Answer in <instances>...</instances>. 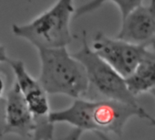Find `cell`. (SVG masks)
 <instances>
[{
    "mask_svg": "<svg viewBox=\"0 0 155 140\" xmlns=\"http://www.w3.org/2000/svg\"><path fill=\"white\" fill-rule=\"evenodd\" d=\"M82 133H83V131H81L80 129L73 128L67 135L63 136L61 139H58V140H81Z\"/></svg>",
    "mask_w": 155,
    "mask_h": 140,
    "instance_id": "cell-12",
    "label": "cell"
},
{
    "mask_svg": "<svg viewBox=\"0 0 155 140\" xmlns=\"http://www.w3.org/2000/svg\"><path fill=\"white\" fill-rule=\"evenodd\" d=\"M148 46H150V47H151L152 49L155 50V34H154V36L152 37V39H151V40L150 41V43H149Z\"/></svg>",
    "mask_w": 155,
    "mask_h": 140,
    "instance_id": "cell-17",
    "label": "cell"
},
{
    "mask_svg": "<svg viewBox=\"0 0 155 140\" xmlns=\"http://www.w3.org/2000/svg\"><path fill=\"white\" fill-rule=\"evenodd\" d=\"M152 96H153V98L155 99V90H153V91H151L150 93ZM144 119H146V120H148L149 122H150V124L151 125H155V118H153L151 115H150L148 113L146 114V115H145V117H144Z\"/></svg>",
    "mask_w": 155,
    "mask_h": 140,
    "instance_id": "cell-14",
    "label": "cell"
},
{
    "mask_svg": "<svg viewBox=\"0 0 155 140\" xmlns=\"http://www.w3.org/2000/svg\"><path fill=\"white\" fill-rule=\"evenodd\" d=\"M91 48L123 78L133 73L147 50L145 46L110 38L101 31L95 35Z\"/></svg>",
    "mask_w": 155,
    "mask_h": 140,
    "instance_id": "cell-6",
    "label": "cell"
},
{
    "mask_svg": "<svg viewBox=\"0 0 155 140\" xmlns=\"http://www.w3.org/2000/svg\"><path fill=\"white\" fill-rule=\"evenodd\" d=\"M8 64L13 70L16 83L34 119L35 129L31 140H54L55 124L50 120L52 111L50 110L48 94L38 80L28 73L22 60L10 59Z\"/></svg>",
    "mask_w": 155,
    "mask_h": 140,
    "instance_id": "cell-5",
    "label": "cell"
},
{
    "mask_svg": "<svg viewBox=\"0 0 155 140\" xmlns=\"http://www.w3.org/2000/svg\"><path fill=\"white\" fill-rule=\"evenodd\" d=\"M95 135H97V137L100 140H112L110 137L108 136V135L106 134H102V133H95Z\"/></svg>",
    "mask_w": 155,
    "mask_h": 140,
    "instance_id": "cell-16",
    "label": "cell"
},
{
    "mask_svg": "<svg viewBox=\"0 0 155 140\" xmlns=\"http://www.w3.org/2000/svg\"><path fill=\"white\" fill-rule=\"evenodd\" d=\"M125 81L135 97L155 90V52L147 50L133 73Z\"/></svg>",
    "mask_w": 155,
    "mask_h": 140,
    "instance_id": "cell-9",
    "label": "cell"
},
{
    "mask_svg": "<svg viewBox=\"0 0 155 140\" xmlns=\"http://www.w3.org/2000/svg\"><path fill=\"white\" fill-rule=\"evenodd\" d=\"M9 60H10V58L8 55L6 47L3 44L0 43V63H2V62H8V63Z\"/></svg>",
    "mask_w": 155,
    "mask_h": 140,
    "instance_id": "cell-13",
    "label": "cell"
},
{
    "mask_svg": "<svg viewBox=\"0 0 155 140\" xmlns=\"http://www.w3.org/2000/svg\"><path fill=\"white\" fill-rule=\"evenodd\" d=\"M35 129L33 116L17 83L6 97L4 135L13 134L22 138L31 137Z\"/></svg>",
    "mask_w": 155,
    "mask_h": 140,
    "instance_id": "cell-8",
    "label": "cell"
},
{
    "mask_svg": "<svg viewBox=\"0 0 155 140\" xmlns=\"http://www.w3.org/2000/svg\"><path fill=\"white\" fill-rule=\"evenodd\" d=\"M153 126H155V125H153Z\"/></svg>",
    "mask_w": 155,
    "mask_h": 140,
    "instance_id": "cell-18",
    "label": "cell"
},
{
    "mask_svg": "<svg viewBox=\"0 0 155 140\" xmlns=\"http://www.w3.org/2000/svg\"><path fill=\"white\" fill-rule=\"evenodd\" d=\"M155 34V0L140 5L121 19L120 29L115 38L136 45L148 47Z\"/></svg>",
    "mask_w": 155,
    "mask_h": 140,
    "instance_id": "cell-7",
    "label": "cell"
},
{
    "mask_svg": "<svg viewBox=\"0 0 155 140\" xmlns=\"http://www.w3.org/2000/svg\"><path fill=\"white\" fill-rule=\"evenodd\" d=\"M4 92H5V81L4 78L0 75V99L2 98Z\"/></svg>",
    "mask_w": 155,
    "mask_h": 140,
    "instance_id": "cell-15",
    "label": "cell"
},
{
    "mask_svg": "<svg viewBox=\"0 0 155 140\" xmlns=\"http://www.w3.org/2000/svg\"><path fill=\"white\" fill-rule=\"evenodd\" d=\"M143 0H91V1L79 7L76 11L74 18H81L89 13H91L100 9L103 4L111 2L117 6L120 12L121 19L126 18L134 9L142 4Z\"/></svg>",
    "mask_w": 155,
    "mask_h": 140,
    "instance_id": "cell-10",
    "label": "cell"
},
{
    "mask_svg": "<svg viewBox=\"0 0 155 140\" xmlns=\"http://www.w3.org/2000/svg\"><path fill=\"white\" fill-rule=\"evenodd\" d=\"M5 105L6 99H0V138L4 135V128H5Z\"/></svg>",
    "mask_w": 155,
    "mask_h": 140,
    "instance_id": "cell-11",
    "label": "cell"
},
{
    "mask_svg": "<svg viewBox=\"0 0 155 140\" xmlns=\"http://www.w3.org/2000/svg\"><path fill=\"white\" fill-rule=\"evenodd\" d=\"M147 112L140 105L134 106L114 100L75 99L67 108L52 111L50 120L68 124L73 128L102 134L121 135L127 122L132 117H145Z\"/></svg>",
    "mask_w": 155,
    "mask_h": 140,
    "instance_id": "cell-1",
    "label": "cell"
},
{
    "mask_svg": "<svg viewBox=\"0 0 155 140\" xmlns=\"http://www.w3.org/2000/svg\"><path fill=\"white\" fill-rule=\"evenodd\" d=\"M38 51L40 59L38 80L48 94H62L74 99L88 95L91 87L85 69L67 48Z\"/></svg>",
    "mask_w": 155,
    "mask_h": 140,
    "instance_id": "cell-2",
    "label": "cell"
},
{
    "mask_svg": "<svg viewBox=\"0 0 155 140\" xmlns=\"http://www.w3.org/2000/svg\"><path fill=\"white\" fill-rule=\"evenodd\" d=\"M75 11L74 0H57L32 21L24 25L13 24L12 32L37 50L67 48L73 40L69 25Z\"/></svg>",
    "mask_w": 155,
    "mask_h": 140,
    "instance_id": "cell-3",
    "label": "cell"
},
{
    "mask_svg": "<svg viewBox=\"0 0 155 140\" xmlns=\"http://www.w3.org/2000/svg\"><path fill=\"white\" fill-rule=\"evenodd\" d=\"M72 55L83 65L90 87H92L104 99L140 106L136 97L128 89L125 78L103 60L89 45L85 30L82 32L81 48Z\"/></svg>",
    "mask_w": 155,
    "mask_h": 140,
    "instance_id": "cell-4",
    "label": "cell"
}]
</instances>
